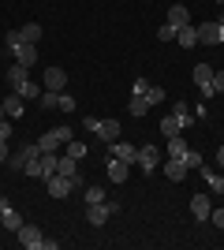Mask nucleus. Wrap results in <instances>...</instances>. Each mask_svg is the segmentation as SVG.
Segmentation results:
<instances>
[{
	"instance_id": "obj_19",
	"label": "nucleus",
	"mask_w": 224,
	"mask_h": 250,
	"mask_svg": "<svg viewBox=\"0 0 224 250\" xmlns=\"http://www.w3.org/2000/svg\"><path fill=\"white\" fill-rule=\"evenodd\" d=\"M183 131V124H180V116L172 112V116H164V120H161V135L164 138H172V135H180Z\"/></svg>"
},
{
	"instance_id": "obj_38",
	"label": "nucleus",
	"mask_w": 224,
	"mask_h": 250,
	"mask_svg": "<svg viewBox=\"0 0 224 250\" xmlns=\"http://www.w3.org/2000/svg\"><path fill=\"white\" fill-rule=\"evenodd\" d=\"M209 220H213L217 228H221V231H224V209H213V213H209Z\"/></svg>"
},
{
	"instance_id": "obj_12",
	"label": "nucleus",
	"mask_w": 224,
	"mask_h": 250,
	"mask_svg": "<svg viewBox=\"0 0 224 250\" xmlns=\"http://www.w3.org/2000/svg\"><path fill=\"white\" fill-rule=\"evenodd\" d=\"M0 213H4V228H11V231H19V228H22V217H19V209L11 206L8 198H0Z\"/></svg>"
},
{
	"instance_id": "obj_42",
	"label": "nucleus",
	"mask_w": 224,
	"mask_h": 250,
	"mask_svg": "<svg viewBox=\"0 0 224 250\" xmlns=\"http://www.w3.org/2000/svg\"><path fill=\"white\" fill-rule=\"evenodd\" d=\"M4 116H8V112H4V101H0V120H4Z\"/></svg>"
},
{
	"instance_id": "obj_31",
	"label": "nucleus",
	"mask_w": 224,
	"mask_h": 250,
	"mask_svg": "<svg viewBox=\"0 0 224 250\" xmlns=\"http://www.w3.org/2000/svg\"><path fill=\"white\" fill-rule=\"evenodd\" d=\"M146 101H149V108H153V104H161V101H164V90L149 83V90H146Z\"/></svg>"
},
{
	"instance_id": "obj_13",
	"label": "nucleus",
	"mask_w": 224,
	"mask_h": 250,
	"mask_svg": "<svg viewBox=\"0 0 224 250\" xmlns=\"http://www.w3.org/2000/svg\"><path fill=\"white\" fill-rule=\"evenodd\" d=\"M112 157H120V161H127V165H135V161H139V146H131V142L116 138V142H112Z\"/></svg>"
},
{
	"instance_id": "obj_4",
	"label": "nucleus",
	"mask_w": 224,
	"mask_h": 250,
	"mask_svg": "<svg viewBox=\"0 0 224 250\" xmlns=\"http://www.w3.org/2000/svg\"><path fill=\"white\" fill-rule=\"evenodd\" d=\"M56 172H60V176H67L75 183V190L82 187V176H79V161H75L71 153H64V157H56Z\"/></svg>"
},
{
	"instance_id": "obj_21",
	"label": "nucleus",
	"mask_w": 224,
	"mask_h": 250,
	"mask_svg": "<svg viewBox=\"0 0 224 250\" xmlns=\"http://www.w3.org/2000/svg\"><path fill=\"white\" fill-rule=\"evenodd\" d=\"M176 42H180L183 49H194V45H198V26H183V30L176 34Z\"/></svg>"
},
{
	"instance_id": "obj_44",
	"label": "nucleus",
	"mask_w": 224,
	"mask_h": 250,
	"mask_svg": "<svg viewBox=\"0 0 224 250\" xmlns=\"http://www.w3.org/2000/svg\"><path fill=\"white\" fill-rule=\"evenodd\" d=\"M0 228H4V213H0Z\"/></svg>"
},
{
	"instance_id": "obj_16",
	"label": "nucleus",
	"mask_w": 224,
	"mask_h": 250,
	"mask_svg": "<svg viewBox=\"0 0 224 250\" xmlns=\"http://www.w3.org/2000/svg\"><path fill=\"white\" fill-rule=\"evenodd\" d=\"M168 22L176 26V30H183V26H191V11L183 8V4H172V8H168Z\"/></svg>"
},
{
	"instance_id": "obj_36",
	"label": "nucleus",
	"mask_w": 224,
	"mask_h": 250,
	"mask_svg": "<svg viewBox=\"0 0 224 250\" xmlns=\"http://www.w3.org/2000/svg\"><path fill=\"white\" fill-rule=\"evenodd\" d=\"M146 90H149V83H146V79H135V86H131V94H135V97H146Z\"/></svg>"
},
{
	"instance_id": "obj_33",
	"label": "nucleus",
	"mask_w": 224,
	"mask_h": 250,
	"mask_svg": "<svg viewBox=\"0 0 224 250\" xmlns=\"http://www.w3.org/2000/svg\"><path fill=\"white\" fill-rule=\"evenodd\" d=\"M183 165H187V168H202L205 161H202V153H194V149H187V153H183Z\"/></svg>"
},
{
	"instance_id": "obj_10",
	"label": "nucleus",
	"mask_w": 224,
	"mask_h": 250,
	"mask_svg": "<svg viewBox=\"0 0 224 250\" xmlns=\"http://www.w3.org/2000/svg\"><path fill=\"white\" fill-rule=\"evenodd\" d=\"M4 112H8L11 120H22V112H26V97H22V94H15V90H11V94L4 97Z\"/></svg>"
},
{
	"instance_id": "obj_20",
	"label": "nucleus",
	"mask_w": 224,
	"mask_h": 250,
	"mask_svg": "<svg viewBox=\"0 0 224 250\" xmlns=\"http://www.w3.org/2000/svg\"><path fill=\"white\" fill-rule=\"evenodd\" d=\"M202 179L209 183V190H213V194H224V176H221V172H209V168L202 165Z\"/></svg>"
},
{
	"instance_id": "obj_29",
	"label": "nucleus",
	"mask_w": 224,
	"mask_h": 250,
	"mask_svg": "<svg viewBox=\"0 0 224 250\" xmlns=\"http://www.w3.org/2000/svg\"><path fill=\"white\" fill-rule=\"evenodd\" d=\"M53 138H56V142H60V146H67V142H71V138H75V131H71V127H53Z\"/></svg>"
},
{
	"instance_id": "obj_24",
	"label": "nucleus",
	"mask_w": 224,
	"mask_h": 250,
	"mask_svg": "<svg viewBox=\"0 0 224 250\" xmlns=\"http://www.w3.org/2000/svg\"><path fill=\"white\" fill-rule=\"evenodd\" d=\"M41 26H38V22H26V26H22V30H19V38H22V42H30V45H38V42H41Z\"/></svg>"
},
{
	"instance_id": "obj_41",
	"label": "nucleus",
	"mask_w": 224,
	"mask_h": 250,
	"mask_svg": "<svg viewBox=\"0 0 224 250\" xmlns=\"http://www.w3.org/2000/svg\"><path fill=\"white\" fill-rule=\"evenodd\" d=\"M217 165H221V168H224V146H221V149H217Z\"/></svg>"
},
{
	"instance_id": "obj_7",
	"label": "nucleus",
	"mask_w": 224,
	"mask_h": 250,
	"mask_svg": "<svg viewBox=\"0 0 224 250\" xmlns=\"http://www.w3.org/2000/svg\"><path fill=\"white\" fill-rule=\"evenodd\" d=\"M15 235H19V243H22V247H26V250H38V247H41V239H45L38 224H22V228L15 231Z\"/></svg>"
},
{
	"instance_id": "obj_17",
	"label": "nucleus",
	"mask_w": 224,
	"mask_h": 250,
	"mask_svg": "<svg viewBox=\"0 0 224 250\" xmlns=\"http://www.w3.org/2000/svg\"><path fill=\"white\" fill-rule=\"evenodd\" d=\"M187 172H191V168L183 165L180 157H168V165H164V176H168V179H172V183H180V179H183V176H187Z\"/></svg>"
},
{
	"instance_id": "obj_8",
	"label": "nucleus",
	"mask_w": 224,
	"mask_h": 250,
	"mask_svg": "<svg viewBox=\"0 0 224 250\" xmlns=\"http://www.w3.org/2000/svg\"><path fill=\"white\" fill-rule=\"evenodd\" d=\"M135 165L142 168V176H149V172H153V168L161 165V149H153V146H142V149H139V161H135Z\"/></svg>"
},
{
	"instance_id": "obj_26",
	"label": "nucleus",
	"mask_w": 224,
	"mask_h": 250,
	"mask_svg": "<svg viewBox=\"0 0 224 250\" xmlns=\"http://www.w3.org/2000/svg\"><path fill=\"white\" fill-rule=\"evenodd\" d=\"M187 149H191V146L183 142V135H172V138H168V157H180V161H183V153H187Z\"/></svg>"
},
{
	"instance_id": "obj_25",
	"label": "nucleus",
	"mask_w": 224,
	"mask_h": 250,
	"mask_svg": "<svg viewBox=\"0 0 224 250\" xmlns=\"http://www.w3.org/2000/svg\"><path fill=\"white\" fill-rule=\"evenodd\" d=\"M127 112L135 116V120H142V116L149 112V101H146V97H135V94H131V104H127Z\"/></svg>"
},
{
	"instance_id": "obj_28",
	"label": "nucleus",
	"mask_w": 224,
	"mask_h": 250,
	"mask_svg": "<svg viewBox=\"0 0 224 250\" xmlns=\"http://www.w3.org/2000/svg\"><path fill=\"white\" fill-rule=\"evenodd\" d=\"M56 146H60V142H56V138H53V131L38 138V149H41V153H56Z\"/></svg>"
},
{
	"instance_id": "obj_9",
	"label": "nucleus",
	"mask_w": 224,
	"mask_h": 250,
	"mask_svg": "<svg viewBox=\"0 0 224 250\" xmlns=\"http://www.w3.org/2000/svg\"><path fill=\"white\" fill-rule=\"evenodd\" d=\"M105 168H108V179H112V183H127V172H131V165H127V161H120V157H112V153H108Z\"/></svg>"
},
{
	"instance_id": "obj_22",
	"label": "nucleus",
	"mask_w": 224,
	"mask_h": 250,
	"mask_svg": "<svg viewBox=\"0 0 224 250\" xmlns=\"http://www.w3.org/2000/svg\"><path fill=\"white\" fill-rule=\"evenodd\" d=\"M22 83H26V67H22V63H11V67H8V86H11V90H19Z\"/></svg>"
},
{
	"instance_id": "obj_30",
	"label": "nucleus",
	"mask_w": 224,
	"mask_h": 250,
	"mask_svg": "<svg viewBox=\"0 0 224 250\" xmlns=\"http://www.w3.org/2000/svg\"><path fill=\"white\" fill-rule=\"evenodd\" d=\"M56 101H60V94H56V90H41V97H38V104H41V108H56Z\"/></svg>"
},
{
	"instance_id": "obj_23",
	"label": "nucleus",
	"mask_w": 224,
	"mask_h": 250,
	"mask_svg": "<svg viewBox=\"0 0 224 250\" xmlns=\"http://www.w3.org/2000/svg\"><path fill=\"white\" fill-rule=\"evenodd\" d=\"M82 202H86V206L105 202V187H101V183H90V187H82Z\"/></svg>"
},
{
	"instance_id": "obj_18",
	"label": "nucleus",
	"mask_w": 224,
	"mask_h": 250,
	"mask_svg": "<svg viewBox=\"0 0 224 250\" xmlns=\"http://www.w3.org/2000/svg\"><path fill=\"white\" fill-rule=\"evenodd\" d=\"M194 86H198V90H202V86H213V67H209V63H198V67H194Z\"/></svg>"
},
{
	"instance_id": "obj_15",
	"label": "nucleus",
	"mask_w": 224,
	"mask_h": 250,
	"mask_svg": "<svg viewBox=\"0 0 224 250\" xmlns=\"http://www.w3.org/2000/svg\"><path fill=\"white\" fill-rule=\"evenodd\" d=\"M191 213H194V220H198V224H202V220H209V213H213L209 198H205V194H194V198H191Z\"/></svg>"
},
{
	"instance_id": "obj_11",
	"label": "nucleus",
	"mask_w": 224,
	"mask_h": 250,
	"mask_svg": "<svg viewBox=\"0 0 224 250\" xmlns=\"http://www.w3.org/2000/svg\"><path fill=\"white\" fill-rule=\"evenodd\" d=\"M64 86H67V71L64 67H45V90H56V94H60Z\"/></svg>"
},
{
	"instance_id": "obj_3",
	"label": "nucleus",
	"mask_w": 224,
	"mask_h": 250,
	"mask_svg": "<svg viewBox=\"0 0 224 250\" xmlns=\"http://www.w3.org/2000/svg\"><path fill=\"white\" fill-rule=\"evenodd\" d=\"M116 209H120L116 202H112V206H108V202H94V206H86V224H90V228H101Z\"/></svg>"
},
{
	"instance_id": "obj_40",
	"label": "nucleus",
	"mask_w": 224,
	"mask_h": 250,
	"mask_svg": "<svg viewBox=\"0 0 224 250\" xmlns=\"http://www.w3.org/2000/svg\"><path fill=\"white\" fill-rule=\"evenodd\" d=\"M8 157H11V149H8V142H0V165H8Z\"/></svg>"
},
{
	"instance_id": "obj_14",
	"label": "nucleus",
	"mask_w": 224,
	"mask_h": 250,
	"mask_svg": "<svg viewBox=\"0 0 224 250\" xmlns=\"http://www.w3.org/2000/svg\"><path fill=\"white\" fill-rule=\"evenodd\" d=\"M94 135L101 138V142H108V146H112V142H116V138H120V124H116V120H101Z\"/></svg>"
},
{
	"instance_id": "obj_27",
	"label": "nucleus",
	"mask_w": 224,
	"mask_h": 250,
	"mask_svg": "<svg viewBox=\"0 0 224 250\" xmlns=\"http://www.w3.org/2000/svg\"><path fill=\"white\" fill-rule=\"evenodd\" d=\"M15 94H22V97H26V101H38V97H41V86H38V83H30V79H26V83H22L19 90H15Z\"/></svg>"
},
{
	"instance_id": "obj_43",
	"label": "nucleus",
	"mask_w": 224,
	"mask_h": 250,
	"mask_svg": "<svg viewBox=\"0 0 224 250\" xmlns=\"http://www.w3.org/2000/svg\"><path fill=\"white\" fill-rule=\"evenodd\" d=\"M217 22H221V26H224V11H221V19H217Z\"/></svg>"
},
{
	"instance_id": "obj_6",
	"label": "nucleus",
	"mask_w": 224,
	"mask_h": 250,
	"mask_svg": "<svg viewBox=\"0 0 224 250\" xmlns=\"http://www.w3.org/2000/svg\"><path fill=\"white\" fill-rule=\"evenodd\" d=\"M45 183H49V194H53V198H67V194L75 190V183H71L67 176H60V172H53Z\"/></svg>"
},
{
	"instance_id": "obj_45",
	"label": "nucleus",
	"mask_w": 224,
	"mask_h": 250,
	"mask_svg": "<svg viewBox=\"0 0 224 250\" xmlns=\"http://www.w3.org/2000/svg\"><path fill=\"white\" fill-rule=\"evenodd\" d=\"M217 4H224V0H217Z\"/></svg>"
},
{
	"instance_id": "obj_39",
	"label": "nucleus",
	"mask_w": 224,
	"mask_h": 250,
	"mask_svg": "<svg viewBox=\"0 0 224 250\" xmlns=\"http://www.w3.org/2000/svg\"><path fill=\"white\" fill-rule=\"evenodd\" d=\"M213 90H217V94H224V71H213Z\"/></svg>"
},
{
	"instance_id": "obj_1",
	"label": "nucleus",
	"mask_w": 224,
	"mask_h": 250,
	"mask_svg": "<svg viewBox=\"0 0 224 250\" xmlns=\"http://www.w3.org/2000/svg\"><path fill=\"white\" fill-rule=\"evenodd\" d=\"M8 49L15 52V60H19L22 67H34V63H38V45L22 42V38H19V30H11V34H8Z\"/></svg>"
},
{
	"instance_id": "obj_32",
	"label": "nucleus",
	"mask_w": 224,
	"mask_h": 250,
	"mask_svg": "<svg viewBox=\"0 0 224 250\" xmlns=\"http://www.w3.org/2000/svg\"><path fill=\"white\" fill-rule=\"evenodd\" d=\"M67 153H71L75 161H82V157H86V142H79V138H71V142H67Z\"/></svg>"
},
{
	"instance_id": "obj_2",
	"label": "nucleus",
	"mask_w": 224,
	"mask_h": 250,
	"mask_svg": "<svg viewBox=\"0 0 224 250\" xmlns=\"http://www.w3.org/2000/svg\"><path fill=\"white\" fill-rule=\"evenodd\" d=\"M53 172H56V153H38L22 168V176H30V179H49Z\"/></svg>"
},
{
	"instance_id": "obj_5",
	"label": "nucleus",
	"mask_w": 224,
	"mask_h": 250,
	"mask_svg": "<svg viewBox=\"0 0 224 250\" xmlns=\"http://www.w3.org/2000/svg\"><path fill=\"white\" fill-rule=\"evenodd\" d=\"M198 42L202 45H224V26L221 22H202V26H198Z\"/></svg>"
},
{
	"instance_id": "obj_37",
	"label": "nucleus",
	"mask_w": 224,
	"mask_h": 250,
	"mask_svg": "<svg viewBox=\"0 0 224 250\" xmlns=\"http://www.w3.org/2000/svg\"><path fill=\"white\" fill-rule=\"evenodd\" d=\"M0 142H11V120H0Z\"/></svg>"
},
{
	"instance_id": "obj_35",
	"label": "nucleus",
	"mask_w": 224,
	"mask_h": 250,
	"mask_svg": "<svg viewBox=\"0 0 224 250\" xmlns=\"http://www.w3.org/2000/svg\"><path fill=\"white\" fill-rule=\"evenodd\" d=\"M176 34H180V30H176V26H172V22H164V26H161V30H157V38H161V42H172V38H176Z\"/></svg>"
},
{
	"instance_id": "obj_34",
	"label": "nucleus",
	"mask_w": 224,
	"mask_h": 250,
	"mask_svg": "<svg viewBox=\"0 0 224 250\" xmlns=\"http://www.w3.org/2000/svg\"><path fill=\"white\" fill-rule=\"evenodd\" d=\"M56 108H60V112H75V97H71V94H60Z\"/></svg>"
}]
</instances>
